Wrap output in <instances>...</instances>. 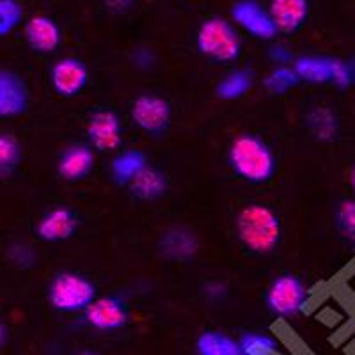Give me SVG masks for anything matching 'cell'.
<instances>
[{
	"label": "cell",
	"mask_w": 355,
	"mask_h": 355,
	"mask_svg": "<svg viewBox=\"0 0 355 355\" xmlns=\"http://www.w3.org/2000/svg\"><path fill=\"white\" fill-rule=\"evenodd\" d=\"M78 355H100V354H96V352H89V350H84V352H80V354Z\"/></svg>",
	"instance_id": "cell-36"
},
{
	"label": "cell",
	"mask_w": 355,
	"mask_h": 355,
	"mask_svg": "<svg viewBox=\"0 0 355 355\" xmlns=\"http://www.w3.org/2000/svg\"><path fill=\"white\" fill-rule=\"evenodd\" d=\"M199 355H242L236 339L218 331H205L196 343Z\"/></svg>",
	"instance_id": "cell-22"
},
{
	"label": "cell",
	"mask_w": 355,
	"mask_h": 355,
	"mask_svg": "<svg viewBox=\"0 0 355 355\" xmlns=\"http://www.w3.org/2000/svg\"><path fill=\"white\" fill-rule=\"evenodd\" d=\"M96 286L80 272L64 270L52 277L46 288L50 307L59 313H84L96 299Z\"/></svg>",
	"instance_id": "cell-4"
},
{
	"label": "cell",
	"mask_w": 355,
	"mask_h": 355,
	"mask_svg": "<svg viewBox=\"0 0 355 355\" xmlns=\"http://www.w3.org/2000/svg\"><path fill=\"white\" fill-rule=\"evenodd\" d=\"M199 53L215 64H233L242 55V37L233 21L220 17L206 18L196 34Z\"/></svg>",
	"instance_id": "cell-3"
},
{
	"label": "cell",
	"mask_w": 355,
	"mask_h": 355,
	"mask_svg": "<svg viewBox=\"0 0 355 355\" xmlns=\"http://www.w3.org/2000/svg\"><path fill=\"white\" fill-rule=\"evenodd\" d=\"M242 355H277L279 341L266 332H245L239 339Z\"/></svg>",
	"instance_id": "cell-25"
},
{
	"label": "cell",
	"mask_w": 355,
	"mask_h": 355,
	"mask_svg": "<svg viewBox=\"0 0 355 355\" xmlns=\"http://www.w3.org/2000/svg\"><path fill=\"white\" fill-rule=\"evenodd\" d=\"M348 182H350L352 190H354V192H355V164H354V166H352L350 174H348Z\"/></svg>",
	"instance_id": "cell-34"
},
{
	"label": "cell",
	"mask_w": 355,
	"mask_h": 355,
	"mask_svg": "<svg viewBox=\"0 0 355 355\" xmlns=\"http://www.w3.org/2000/svg\"><path fill=\"white\" fill-rule=\"evenodd\" d=\"M8 259L11 261V265L18 266L21 270H27L36 265L37 254L31 243L15 242L8 247Z\"/></svg>",
	"instance_id": "cell-28"
},
{
	"label": "cell",
	"mask_w": 355,
	"mask_h": 355,
	"mask_svg": "<svg viewBox=\"0 0 355 355\" xmlns=\"http://www.w3.org/2000/svg\"><path fill=\"white\" fill-rule=\"evenodd\" d=\"M148 166H150V162H148L144 151L132 148V150L119 151L112 158V162H110V176H112L116 185L128 187Z\"/></svg>",
	"instance_id": "cell-19"
},
{
	"label": "cell",
	"mask_w": 355,
	"mask_h": 355,
	"mask_svg": "<svg viewBox=\"0 0 355 355\" xmlns=\"http://www.w3.org/2000/svg\"><path fill=\"white\" fill-rule=\"evenodd\" d=\"M130 117L132 123L141 132L148 133L151 137H158L169 130L173 119L171 103L164 96L153 93L139 94L130 105Z\"/></svg>",
	"instance_id": "cell-7"
},
{
	"label": "cell",
	"mask_w": 355,
	"mask_h": 355,
	"mask_svg": "<svg viewBox=\"0 0 355 355\" xmlns=\"http://www.w3.org/2000/svg\"><path fill=\"white\" fill-rule=\"evenodd\" d=\"M77 214L68 206H53L49 211H44L40 220L34 226V233L41 242L61 243L73 239L78 230Z\"/></svg>",
	"instance_id": "cell-11"
},
{
	"label": "cell",
	"mask_w": 355,
	"mask_h": 355,
	"mask_svg": "<svg viewBox=\"0 0 355 355\" xmlns=\"http://www.w3.org/2000/svg\"><path fill=\"white\" fill-rule=\"evenodd\" d=\"M227 164L240 180L263 185L275 176L277 158L266 141L256 133H240L227 148Z\"/></svg>",
	"instance_id": "cell-2"
},
{
	"label": "cell",
	"mask_w": 355,
	"mask_h": 355,
	"mask_svg": "<svg viewBox=\"0 0 355 355\" xmlns=\"http://www.w3.org/2000/svg\"><path fill=\"white\" fill-rule=\"evenodd\" d=\"M234 236L250 254L268 256L283 242V222L277 211L263 202H249L234 215Z\"/></svg>",
	"instance_id": "cell-1"
},
{
	"label": "cell",
	"mask_w": 355,
	"mask_h": 355,
	"mask_svg": "<svg viewBox=\"0 0 355 355\" xmlns=\"http://www.w3.org/2000/svg\"><path fill=\"white\" fill-rule=\"evenodd\" d=\"M96 155L89 144L75 142L62 150L57 158V174L68 183H78L93 173Z\"/></svg>",
	"instance_id": "cell-15"
},
{
	"label": "cell",
	"mask_w": 355,
	"mask_h": 355,
	"mask_svg": "<svg viewBox=\"0 0 355 355\" xmlns=\"http://www.w3.org/2000/svg\"><path fill=\"white\" fill-rule=\"evenodd\" d=\"M268 59L274 66H293L295 57L291 50L283 43H274L268 50Z\"/></svg>",
	"instance_id": "cell-30"
},
{
	"label": "cell",
	"mask_w": 355,
	"mask_h": 355,
	"mask_svg": "<svg viewBox=\"0 0 355 355\" xmlns=\"http://www.w3.org/2000/svg\"><path fill=\"white\" fill-rule=\"evenodd\" d=\"M24 37L31 50L36 53H53L62 43L61 27L57 21L44 15L31 17L24 25Z\"/></svg>",
	"instance_id": "cell-16"
},
{
	"label": "cell",
	"mask_w": 355,
	"mask_h": 355,
	"mask_svg": "<svg viewBox=\"0 0 355 355\" xmlns=\"http://www.w3.org/2000/svg\"><path fill=\"white\" fill-rule=\"evenodd\" d=\"M135 0H103L107 11L114 12V15H125L133 8Z\"/></svg>",
	"instance_id": "cell-32"
},
{
	"label": "cell",
	"mask_w": 355,
	"mask_h": 355,
	"mask_svg": "<svg viewBox=\"0 0 355 355\" xmlns=\"http://www.w3.org/2000/svg\"><path fill=\"white\" fill-rule=\"evenodd\" d=\"M169 189V180L166 173L153 166H148L128 185L130 194L139 201H157L164 198Z\"/></svg>",
	"instance_id": "cell-20"
},
{
	"label": "cell",
	"mask_w": 355,
	"mask_h": 355,
	"mask_svg": "<svg viewBox=\"0 0 355 355\" xmlns=\"http://www.w3.org/2000/svg\"><path fill=\"white\" fill-rule=\"evenodd\" d=\"M24 150L12 133L0 132V180H8L20 167Z\"/></svg>",
	"instance_id": "cell-23"
},
{
	"label": "cell",
	"mask_w": 355,
	"mask_h": 355,
	"mask_svg": "<svg viewBox=\"0 0 355 355\" xmlns=\"http://www.w3.org/2000/svg\"><path fill=\"white\" fill-rule=\"evenodd\" d=\"M350 73H352V85H355V61L350 62Z\"/></svg>",
	"instance_id": "cell-35"
},
{
	"label": "cell",
	"mask_w": 355,
	"mask_h": 355,
	"mask_svg": "<svg viewBox=\"0 0 355 355\" xmlns=\"http://www.w3.org/2000/svg\"><path fill=\"white\" fill-rule=\"evenodd\" d=\"M254 85V73L245 68H236L227 71L224 77L218 80L215 93L217 98L224 101H234L245 96Z\"/></svg>",
	"instance_id": "cell-21"
},
{
	"label": "cell",
	"mask_w": 355,
	"mask_h": 355,
	"mask_svg": "<svg viewBox=\"0 0 355 355\" xmlns=\"http://www.w3.org/2000/svg\"><path fill=\"white\" fill-rule=\"evenodd\" d=\"M49 80L59 96L75 98L87 87L89 69L77 57H62L50 68Z\"/></svg>",
	"instance_id": "cell-10"
},
{
	"label": "cell",
	"mask_w": 355,
	"mask_h": 355,
	"mask_svg": "<svg viewBox=\"0 0 355 355\" xmlns=\"http://www.w3.org/2000/svg\"><path fill=\"white\" fill-rule=\"evenodd\" d=\"M8 341H9V327L6 325L4 320H0V350L6 347Z\"/></svg>",
	"instance_id": "cell-33"
},
{
	"label": "cell",
	"mask_w": 355,
	"mask_h": 355,
	"mask_svg": "<svg viewBox=\"0 0 355 355\" xmlns=\"http://www.w3.org/2000/svg\"><path fill=\"white\" fill-rule=\"evenodd\" d=\"M227 295H230V288L224 281H218V279H211L202 286V297L210 304H222L227 299Z\"/></svg>",
	"instance_id": "cell-29"
},
{
	"label": "cell",
	"mask_w": 355,
	"mask_h": 355,
	"mask_svg": "<svg viewBox=\"0 0 355 355\" xmlns=\"http://www.w3.org/2000/svg\"><path fill=\"white\" fill-rule=\"evenodd\" d=\"M231 21L236 28L259 41H274L277 27L270 17L268 8L258 0H239L231 6Z\"/></svg>",
	"instance_id": "cell-8"
},
{
	"label": "cell",
	"mask_w": 355,
	"mask_h": 355,
	"mask_svg": "<svg viewBox=\"0 0 355 355\" xmlns=\"http://www.w3.org/2000/svg\"><path fill=\"white\" fill-rule=\"evenodd\" d=\"M132 62L141 71H148L157 64V55L151 49H135L132 53Z\"/></svg>",
	"instance_id": "cell-31"
},
{
	"label": "cell",
	"mask_w": 355,
	"mask_h": 355,
	"mask_svg": "<svg viewBox=\"0 0 355 355\" xmlns=\"http://www.w3.org/2000/svg\"><path fill=\"white\" fill-rule=\"evenodd\" d=\"M89 146L94 151H117L123 144V125L121 119L114 110L100 109L94 110L85 125Z\"/></svg>",
	"instance_id": "cell-9"
},
{
	"label": "cell",
	"mask_w": 355,
	"mask_h": 355,
	"mask_svg": "<svg viewBox=\"0 0 355 355\" xmlns=\"http://www.w3.org/2000/svg\"><path fill=\"white\" fill-rule=\"evenodd\" d=\"M31 94L24 77L8 68H0V117L11 119L27 112Z\"/></svg>",
	"instance_id": "cell-14"
},
{
	"label": "cell",
	"mask_w": 355,
	"mask_h": 355,
	"mask_svg": "<svg viewBox=\"0 0 355 355\" xmlns=\"http://www.w3.org/2000/svg\"><path fill=\"white\" fill-rule=\"evenodd\" d=\"M265 304L277 318H295L309 304V290L299 275L284 272L272 279L265 291Z\"/></svg>",
	"instance_id": "cell-6"
},
{
	"label": "cell",
	"mask_w": 355,
	"mask_h": 355,
	"mask_svg": "<svg viewBox=\"0 0 355 355\" xmlns=\"http://www.w3.org/2000/svg\"><path fill=\"white\" fill-rule=\"evenodd\" d=\"M293 69L300 82L311 85H334L338 89H347L352 85L350 62L338 57L306 53L295 57Z\"/></svg>",
	"instance_id": "cell-5"
},
{
	"label": "cell",
	"mask_w": 355,
	"mask_h": 355,
	"mask_svg": "<svg viewBox=\"0 0 355 355\" xmlns=\"http://www.w3.org/2000/svg\"><path fill=\"white\" fill-rule=\"evenodd\" d=\"M334 222L341 239L350 245H355V198L343 199L336 206Z\"/></svg>",
	"instance_id": "cell-26"
},
{
	"label": "cell",
	"mask_w": 355,
	"mask_h": 355,
	"mask_svg": "<svg viewBox=\"0 0 355 355\" xmlns=\"http://www.w3.org/2000/svg\"><path fill=\"white\" fill-rule=\"evenodd\" d=\"M128 318L130 315L126 304L112 295L96 297L84 311V320L89 327L103 332L123 329L128 323Z\"/></svg>",
	"instance_id": "cell-13"
},
{
	"label": "cell",
	"mask_w": 355,
	"mask_h": 355,
	"mask_svg": "<svg viewBox=\"0 0 355 355\" xmlns=\"http://www.w3.org/2000/svg\"><path fill=\"white\" fill-rule=\"evenodd\" d=\"M158 254L171 263H189L198 256V234L185 226H171L162 231L157 242Z\"/></svg>",
	"instance_id": "cell-12"
},
{
	"label": "cell",
	"mask_w": 355,
	"mask_h": 355,
	"mask_svg": "<svg viewBox=\"0 0 355 355\" xmlns=\"http://www.w3.org/2000/svg\"><path fill=\"white\" fill-rule=\"evenodd\" d=\"M304 123H306L307 132L311 133V137L315 141L329 144L334 142L339 137V117L331 107L327 105H313L304 116Z\"/></svg>",
	"instance_id": "cell-18"
},
{
	"label": "cell",
	"mask_w": 355,
	"mask_h": 355,
	"mask_svg": "<svg viewBox=\"0 0 355 355\" xmlns=\"http://www.w3.org/2000/svg\"><path fill=\"white\" fill-rule=\"evenodd\" d=\"M268 11L279 34H295L307 24L309 0H270Z\"/></svg>",
	"instance_id": "cell-17"
},
{
	"label": "cell",
	"mask_w": 355,
	"mask_h": 355,
	"mask_svg": "<svg viewBox=\"0 0 355 355\" xmlns=\"http://www.w3.org/2000/svg\"><path fill=\"white\" fill-rule=\"evenodd\" d=\"M24 21V9L18 2L0 0V37H6L20 27Z\"/></svg>",
	"instance_id": "cell-27"
},
{
	"label": "cell",
	"mask_w": 355,
	"mask_h": 355,
	"mask_svg": "<svg viewBox=\"0 0 355 355\" xmlns=\"http://www.w3.org/2000/svg\"><path fill=\"white\" fill-rule=\"evenodd\" d=\"M300 84L299 75L295 73L293 66H274L263 78V87L272 96H283L288 94L291 89Z\"/></svg>",
	"instance_id": "cell-24"
},
{
	"label": "cell",
	"mask_w": 355,
	"mask_h": 355,
	"mask_svg": "<svg viewBox=\"0 0 355 355\" xmlns=\"http://www.w3.org/2000/svg\"><path fill=\"white\" fill-rule=\"evenodd\" d=\"M11 2H18V0H11Z\"/></svg>",
	"instance_id": "cell-37"
}]
</instances>
